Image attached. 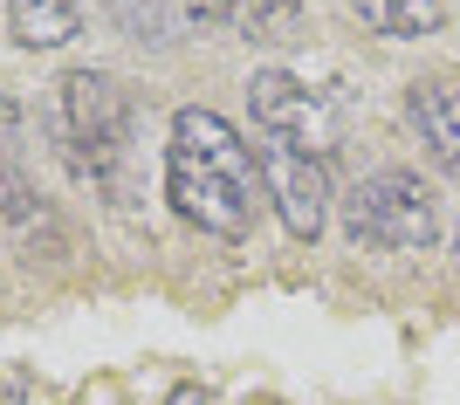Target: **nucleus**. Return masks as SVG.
<instances>
[{"label":"nucleus","instance_id":"nucleus-4","mask_svg":"<svg viewBox=\"0 0 460 405\" xmlns=\"http://www.w3.org/2000/svg\"><path fill=\"white\" fill-rule=\"evenodd\" d=\"M248 110H254V131L261 137H282L296 152L330 158V145H337V110H330V97L309 90L303 76H288V69H261V76L248 83Z\"/></svg>","mask_w":460,"mask_h":405},{"label":"nucleus","instance_id":"nucleus-11","mask_svg":"<svg viewBox=\"0 0 460 405\" xmlns=\"http://www.w3.org/2000/svg\"><path fill=\"white\" fill-rule=\"evenodd\" d=\"M165 405H207V392H199V385H179V392H172Z\"/></svg>","mask_w":460,"mask_h":405},{"label":"nucleus","instance_id":"nucleus-2","mask_svg":"<svg viewBox=\"0 0 460 405\" xmlns=\"http://www.w3.org/2000/svg\"><path fill=\"white\" fill-rule=\"evenodd\" d=\"M49 137H56L62 165L90 186H117V165L131 152V97L111 69H69L49 90V110H41Z\"/></svg>","mask_w":460,"mask_h":405},{"label":"nucleus","instance_id":"nucleus-10","mask_svg":"<svg viewBox=\"0 0 460 405\" xmlns=\"http://www.w3.org/2000/svg\"><path fill=\"white\" fill-rule=\"evenodd\" d=\"M350 7H358V21L385 41H420L447 21V0H350Z\"/></svg>","mask_w":460,"mask_h":405},{"label":"nucleus","instance_id":"nucleus-1","mask_svg":"<svg viewBox=\"0 0 460 405\" xmlns=\"http://www.w3.org/2000/svg\"><path fill=\"white\" fill-rule=\"evenodd\" d=\"M165 199L186 227L213 233V241H248L254 213H261V165L254 145L234 131L220 110H179L172 145H165Z\"/></svg>","mask_w":460,"mask_h":405},{"label":"nucleus","instance_id":"nucleus-8","mask_svg":"<svg viewBox=\"0 0 460 405\" xmlns=\"http://www.w3.org/2000/svg\"><path fill=\"white\" fill-rule=\"evenodd\" d=\"M21 137H28V117H21V103L0 90V220H28V213H35V186H28V152H21Z\"/></svg>","mask_w":460,"mask_h":405},{"label":"nucleus","instance_id":"nucleus-7","mask_svg":"<svg viewBox=\"0 0 460 405\" xmlns=\"http://www.w3.org/2000/svg\"><path fill=\"white\" fill-rule=\"evenodd\" d=\"M192 21L227 28L241 41H296L303 28V0H186Z\"/></svg>","mask_w":460,"mask_h":405},{"label":"nucleus","instance_id":"nucleus-9","mask_svg":"<svg viewBox=\"0 0 460 405\" xmlns=\"http://www.w3.org/2000/svg\"><path fill=\"white\" fill-rule=\"evenodd\" d=\"M14 48H62L83 35V0H7Z\"/></svg>","mask_w":460,"mask_h":405},{"label":"nucleus","instance_id":"nucleus-6","mask_svg":"<svg viewBox=\"0 0 460 405\" xmlns=\"http://www.w3.org/2000/svg\"><path fill=\"white\" fill-rule=\"evenodd\" d=\"M405 117L447 172H460V76H426L405 90Z\"/></svg>","mask_w":460,"mask_h":405},{"label":"nucleus","instance_id":"nucleus-3","mask_svg":"<svg viewBox=\"0 0 460 405\" xmlns=\"http://www.w3.org/2000/svg\"><path fill=\"white\" fill-rule=\"evenodd\" d=\"M344 233L358 248L385 254H426L440 241V199L420 172H371L344 199Z\"/></svg>","mask_w":460,"mask_h":405},{"label":"nucleus","instance_id":"nucleus-5","mask_svg":"<svg viewBox=\"0 0 460 405\" xmlns=\"http://www.w3.org/2000/svg\"><path fill=\"white\" fill-rule=\"evenodd\" d=\"M254 165H261V193L275 199L282 227L296 233V241H316L323 220H330V172H323V158L254 131Z\"/></svg>","mask_w":460,"mask_h":405}]
</instances>
